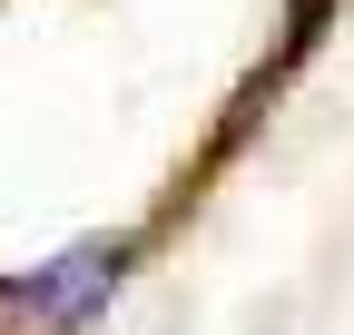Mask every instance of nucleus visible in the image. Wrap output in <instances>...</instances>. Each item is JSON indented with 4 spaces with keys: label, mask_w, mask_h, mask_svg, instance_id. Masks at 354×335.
<instances>
[{
    "label": "nucleus",
    "mask_w": 354,
    "mask_h": 335,
    "mask_svg": "<svg viewBox=\"0 0 354 335\" xmlns=\"http://www.w3.org/2000/svg\"><path fill=\"white\" fill-rule=\"evenodd\" d=\"M128 257H138V237H79L59 266H39L30 286H10V296H20V316H30V325H88V306L118 296Z\"/></svg>",
    "instance_id": "1"
}]
</instances>
